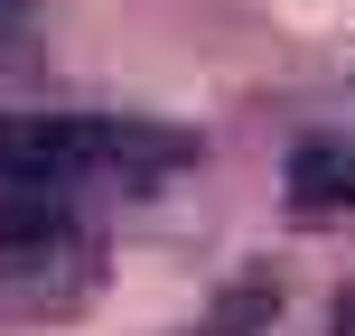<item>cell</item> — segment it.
<instances>
[{"instance_id":"1","label":"cell","mask_w":355,"mask_h":336,"mask_svg":"<svg viewBox=\"0 0 355 336\" xmlns=\"http://www.w3.org/2000/svg\"><path fill=\"white\" fill-rule=\"evenodd\" d=\"M103 243L56 206V187H10L0 196V318H66L85 308Z\"/></svg>"},{"instance_id":"4","label":"cell","mask_w":355,"mask_h":336,"mask_svg":"<svg viewBox=\"0 0 355 336\" xmlns=\"http://www.w3.org/2000/svg\"><path fill=\"white\" fill-rule=\"evenodd\" d=\"M271 318H281V281H271V271H243V281H225V299L206 308L196 336H262Z\"/></svg>"},{"instance_id":"5","label":"cell","mask_w":355,"mask_h":336,"mask_svg":"<svg viewBox=\"0 0 355 336\" xmlns=\"http://www.w3.org/2000/svg\"><path fill=\"white\" fill-rule=\"evenodd\" d=\"M337 336H355V299H346V308H337Z\"/></svg>"},{"instance_id":"3","label":"cell","mask_w":355,"mask_h":336,"mask_svg":"<svg viewBox=\"0 0 355 336\" xmlns=\"http://www.w3.org/2000/svg\"><path fill=\"white\" fill-rule=\"evenodd\" d=\"M290 206H300L309 224H327V215L355 206V159H346L337 141H309L300 159H290Z\"/></svg>"},{"instance_id":"2","label":"cell","mask_w":355,"mask_h":336,"mask_svg":"<svg viewBox=\"0 0 355 336\" xmlns=\"http://www.w3.org/2000/svg\"><path fill=\"white\" fill-rule=\"evenodd\" d=\"M187 159V141L94 112H0V177L10 187H75V177H150Z\"/></svg>"}]
</instances>
